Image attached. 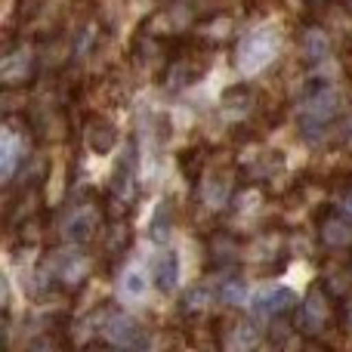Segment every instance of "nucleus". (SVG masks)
<instances>
[{
  "mask_svg": "<svg viewBox=\"0 0 352 352\" xmlns=\"http://www.w3.org/2000/svg\"><path fill=\"white\" fill-rule=\"evenodd\" d=\"M87 269H90V263H87L84 254H68V256H62L59 269H56V278H59L65 287H74L84 281Z\"/></svg>",
  "mask_w": 352,
  "mask_h": 352,
  "instance_id": "15",
  "label": "nucleus"
},
{
  "mask_svg": "<svg viewBox=\"0 0 352 352\" xmlns=\"http://www.w3.org/2000/svg\"><path fill=\"white\" fill-rule=\"evenodd\" d=\"M343 96L331 78H309L300 90V111H297V127L300 136L309 142L322 140L331 130V124L340 118Z\"/></svg>",
  "mask_w": 352,
  "mask_h": 352,
  "instance_id": "1",
  "label": "nucleus"
},
{
  "mask_svg": "<svg viewBox=\"0 0 352 352\" xmlns=\"http://www.w3.org/2000/svg\"><path fill=\"white\" fill-rule=\"evenodd\" d=\"M300 43H303V56L309 65L324 62L331 56V50H334V43H331L328 31H324L322 25H309V28L303 31V37H300Z\"/></svg>",
  "mask_w": 352,
  "mask_h": 352,
  "instance_id": "11",
  "label": "nucleus"
},
{
  "mask_svg": "<svg viewBox=\"0 0 352 352\" xmlns=\"http://www.w3.org/2000/svg\"><path fill=\"white\" fill-rule=\"evenodd\" d=\"M318 241L328 250L352 248V217L346 210H331L318 219Z\"/></svg>",
  "mask_w": 352,
  "mask_h": 352,
  "instance_id": "9",
  "label": "nucleus"
},
{
  "mask_svg": "<svg viewBox=\"0 0 352 352\" xmlns=\"http://www.w3.org/2000/svg\"><path fill=\"white\" fill-rule=\"evenodd\" d=\"M102 223V210L93 201H74L72 207H65V213L59 217V235L65 244L80 248V244L93 241Z\"/></svg>",
  "mask_w": 352,
  "mask_h": 352,
  "instance_id": "3",
  "label": "nucleus"
},
{
  "mask_svg": "<svg viewBox=\"0 0 352 352\" xmlns=\"http://www.w3.org/2000/svg\"><path fill=\"white\" fill-rule=\"evenodd\" d=\"M102 334L111 346H121V349H146L148 343H152L146 328H142L133 316H127V312H111V316L105 318Z\"/></svg>",
  "mask_w": 352,
  "mask_h": 352,
  "instance_id": "5",
  "label": "nucleus"
},
{
  "mask_svg": "<svg viewBox=\"0 0 352 352\" xmlns=\"http://www.w3.org/2000/svg\"><path fill=\"white\" fill-rule=\"evenodd\" d=\"M155 287L161 294H173L179 287V254L176 250H164V254L155 260Z\"/></svg>",
  "mask_w": 352,
  "mask_h": 352,
  "instance_id": "12",
  "label": "nucleus"
},
{
  "mask_svg": "<svg viewBox=\"0 0 352 352\" xmlns=\"http://www.w3.org/2000/svg\"><path fill=\"white\" fill-rule=\"evenodd\" d=\"M334 322V303L331 294L324 287H312L300 303V316H297V331L303 337H322L328 331V324Z\"/></svg>",
  "mask_w": 352,
  "mask_h": 352,
  "instance_id": "4",
  "label": "nucleus"
},
{
  "mask_svg": "<svg viewBox=\"0 0 352 352\" xmlns=\"http://www.w3.org/2000/svg\"><path fill=\"white\" fill-rule=\"evenodd\" d=\"M219 300H223L226 306H244L248 303V287H244V281L226 278L223 285H219Z\"/></svg>",
  "mask_w": 352,
  "mask_h": 352,
  "instance_id": "19",
  "label": "nucleus"
},
{
  "mask_svg": "<svg viewBox=\"0 0 352 352\" xmlns=\"http://www.w3.org/2000/svg\"><path fill=\"white\" fill-rule=\"evenodd\" d=\"M121 294L130 300H142L148 294V275L142 272V269H127V272L121 275Z\"/></svg>",
  "mask_w": 352,
  "mask_h": 352,
  "instance_id": "17",
  "label": "nucleus"
},
{
  "mask_svg": "<svg viewBox=\"0 0 352 352\" xmlns=\"http://www.w3.org/2000/svg\"><path fill=\"white\" fill-rule=\"evenodd\" d=\"M170 232H173V213H170V204H167V201H161V204L155 207L152 219H148V238H152L155 244H167Z\"/></svg>",
  "mask_w": 352,
  "mask_h": 352,
  "instance_id": "16",
  "label": "nucleus"
},
{
  "mask_svg": "<svg viewBox=\"0 0 352 352\" xmlns=\"http://www.w3.org/2000/svg\"><path fill=\"white\" fill-rule=\"evenodd\" d=\"M115 142H118V130L111 121L93 118V121L87 124V146H90L93 155H109L111 148H115Z\"/></svg>",
  "mask_w": 352,
  "mask_h": 352,
  "instance_id": "13",
  "label": "nucleus"
},
{
  "mask_svg": "<svg viewBox=\"0 0 352 352\" xmlns=\"http://www.w3.org/2000/svg\"><path fill=\"white\" fill-rule=\"evenodd\" d=\"M343 331H349L352 334V294L343 300Z\"/></svg>",
  "mask_w": 352,
  "mask_h": 352,
  "instance_id": "21",
  "label": "nucleus"
},
{
  "mask_svg": "<svg viewBox=\"0 0 352 352\" xmlns=\"http://www.w3.org/2000/svg\"><path fill=\"white\" fill-rule=\"evenodd\" d=\"M281 50V31L275 25H260V28L248 31L235 50V62L241 74H256L266 65H272L275 56Z\"/></svg>",
  "mask_w": 352,
  "mask_h": 352,
  "instance_id": "2",
  "label": "nucleus"
},
{
  "mask_svg": "<svg viewBox=\"0 0 352 352\" xmlns=\"http://www.w3.org/2000/svg\"><path fill=\"white\" fill-rule=\"evenodd\" d=\"M297 309V294L291 287H266L254 297L250 303V312L256 318H266V322H275V318H285L287 312Z\"/></svg>",
  "mask_w": 352,
  "mask_h": 352,
  "instance_id": "8",
  "label": "nucleus"
},
{
  "mask_svg": "<svg viewBox=\"0 0 352 352\" xmlns=\"http://www.w3.org/2000/svg\"><path fill=\"white\" fill-rule=\"evenodd\" d=\"M34 68H37V56L31 43H19L12 47L10 53L3 56L0 62V78H3L6 87H22L34 78Z\"/></svg>",
  "mask_w": 352,
  "mask_h": 352,
  "instance_id": "6",
  "label": "nucleus"
},
{
  "mask_svg": "<svg viewBox=\"0 0 352 352\" xmlns=\"http://www.w3.org/2000/svg\"><path fill=\"white\" fill-rule=\"evenodd\" d=\"M109 201L118 207H133L136 201V148L127 146V155L118 161L109 186Z\"/></svg>",
  "mask_w": 352,
  "mask_h": 352,
  "instance_id": "7",
  "label": "nucleus"
},
{
  "mask_svg": "<svg viewBox=\"0 0 352 352\" xmlns=\"http://www.w3.org/2000/svg\"><path fill=\"white\" fill-rule=\"evenodd\" d=\"M232 349H248V346H256V343H260V331L254 328V324H248V322H241V324H235V328H232V337L229 340Z\"/></svg>",
  "mask_w": 352,
  "mask_h": 352,
  "instance_id": "18",
  "label": "nucleus"
},
{
  "mask_svg": "<svg viewBox=\"0 0 352 352\" xmlns=\"http://www.w3.org/2000/svg\"><path fill=\"white\" fill-rule=\"evenodd\" d=\"M207 303H210V291H207V287H195L186 300V309L188 312H204Z\"/></svg>",
  "mask_w": 352,
  "mask_h": 352,
  "instance_id": "20",
  "label": "nucleus"
},
{
  "mask_svg": "<svg viewBox=\"0 0 352 352\" xmlns=\"http://www.w3.org/2000/svg\"><path fill=\"white\" fill-rule=\"evenodd\" d=\"M22 161H25V140L12 127H3V140H0V173H3L6 182L16 176Z\"/></svg>",
  "mask_w": 352,
  "mask_h": 352,
  "instance_id": "10",
  "label": "nucleus"
},
{
  "mask_svg": "<svg viewBox=\"0 0 352 352\" xmlns=\"http://www.w3.org/2000/svg\"><path fill=\"white\" fill-rule=\"evenodd\" d=\"M201 74H204V65H198V62L188 59V56H179V59H176L170 68H167V87H173V90H182V87L195 84Z\"/></svg>",
  "mask_w": 352,
  "mask_h": 352,
  "instance_id": "14",
  "label": "nucleus"
}]
</instances>
